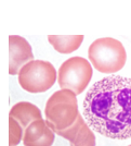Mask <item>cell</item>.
I'll use <instances>...</instances> for the list:
<instances>
[{
    "label": "cell",
    "instance_id": "1",
    "mask_svg": "<svg viewBox=\"0 0 131 146\" xmlns=\"http://www.w3.org/2000/svg\"><path fill=\"white\" fill-rule=\"evenodd\" d=\"M84 120L96 133L112 140L131 137V79L112 75L95 82L83 103Z\"/></svg>",
    "mask_w": 131,
    "mask_h": 146
},
{
    "label": "cell",
    "instance_id": "2",
    "mask_svg": "<svg viewBox=\"0 0 131 146\" xmlns=\"http://www.w3.org/2000/svg\"><path fill=\"white\" fill-rule=\"evenodd\" d=\"M77 95L68 90L54 92L49 97L45 108L48 125L54 132L73 125L79 116Z\"/></svg>",
    "mask_w": 131,
    "mask_h": 146
},
{
    "label": "cell",
    "instance_id": "3",
    "mask_svg": "<svg viewBox=\"0 0 131 146\" xmlns=\"http://www.w3.org/2000/svg\"><path fill=\"white\" fill-rule=\"evenodd\" d=\"M88 57L92 66L101 73H116L125 67L127 52L124 45L112 37L95 39L90 45Z\"/></svg>",
    "mask_w": 131,
    "mask_h": 146
},
{
    "label": "cell",
    "instance_id": "4",
    "mask_svg": "<svg viewBox=\"0 0 131 146\" xmlns=\"http://www.w3.org/2000/svg\"><path fill=\"white\" fill-rule=\"evenodd\" d=\"M21 87L31 94H39L50 90L56 81V71L49 61L33 60L24 66L18 73Z\"/></svg>",
    "mask_w": 131,
    "mask_h": 146
},
{
    "label": "cell",
    "instance_id": "5",
    "mask_svg": "<svg viewBox=\"0 0 131 146\" xmlns=\"http://www.w3.org/2000/svg\"><path fill=\"white\" fill-rule=\"evenodd\" d=\"M92 73V67L87 59L83 57H71L61 64L58 83L61 90H68L79 95L89 85Z\"/></svg>",
    "mask_w": 131,
    "mask_h": 146
},
{
    "label": "cell",
    "instance_id": "6",
    "mask_svg": "<svg viewBox=\"0 0 131 146\" xmlns=\"http://www.w3.org/2000/svg\"><path fill=\"white\" fill-rule=\"evenodd\" d=\"M9 74L16 75L21 69L34 60V54L29 43L22 36L10 35L9 36Z\"/></svg>",
    "mask_w": 131,
    "mask_h": 146
},
{
    "label": "cell",
    "instance_id": "7",
    "mask_svg": "<svg viewBox=\"0 0 131 146\" xmlns=\"http://www.w3.org/2000/svg\"><path fill=\"white\" fill-rule=\"evenodd\" d=\"M54 133L69 141L71 146H95L96 144L94 133L80 113L73 125Z\"/></svg>",
    "mask_w": 131,
    "mask_h": 146
},
{
    "label": "cell",
    "instance_id": "8",
    "mask_svg": "<svg viewBox=\"0 0 131 146\" xmlns=\"http://www.w3.org/2000/svg\"><path fill=\"white\" fill-rule=\"evenodd\" d=\"M54 140V131L42 119L33 122L24 131V146H52Z\"/></svg>",
    "mask_w": 131,
    "mask_h": 146
},
{
    "label": "cell",
    "instance_id": "9",
    "mask_svg": "<svg viewBox=\"0 0 131 146\" xmlns=\"http://www.w3.org/2000/svg\"><path fill=\"white\" fill-rule=\"evenodd\" d=\"M9 117L15 119L22 125L24 131L33 122L42 119L40 109L34 104L28 103V102H20L15 104L11 108Z\"/></svg>",
    "mask_w": 131,
    "mask_h": 146
},
{
    "label": "cell",
    "instance_id": "10",
    "mask_svg": "<svg viewBox=\"0 0 131 146\" xmlns=\"http://www.w3.org/2000/svg\"><path fill=\"white\" fill-rule=\"evenodd\" d=\"M48 40L58 52L67 55L76 51L80 47L83 42V35H49Z\"/></svg>",
    "mask_w": 131,
    "mask_h": 146
},
{
    "label": "cell",
    "instance_id": "11",
    "mask_svg": "<svg viewBox=\"0 0 131 146\" xmlns=\"http://www.w3.org/2000/svg\"><path fill=\"white\" fill-rule=\"evenodd\" d=\"M24 129L15 119L9 117V146H18L23 140Z\"/></svg>",
    "mask_w": 131,
    "mask_h": 146
},
{
    "label": "cell",
    "instance_id": "12",
    "mask_svg": "<svg viewBox=\"0 0 131 146\" xmlns=\"http://www.w3.org/2000/svg\"><path fill=\"white\" fill-rule=\"evenodd\" d=\"M128 146H131V144H130V145H128Z\"/></svg>",
    "mask_w": 131,
    "mask_h": 146
}]
</instances>
